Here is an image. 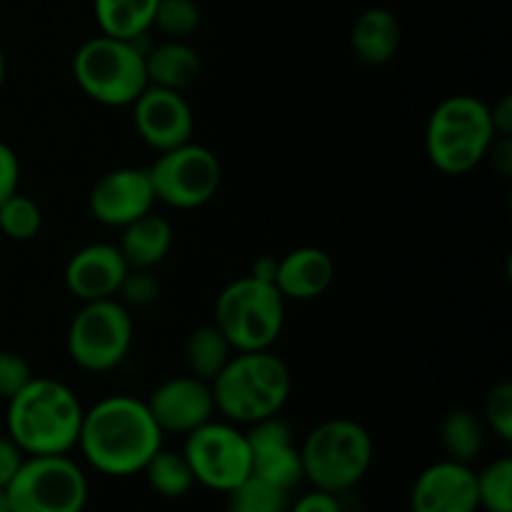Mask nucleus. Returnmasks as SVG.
Wrapping results in <instances>:
<instances>
[{
    "mask_svg": "<svg viewBox=\"0 0 512 512\" xmlns=\"http://www.w3.org/2000/svg\"><path fill=\"white\" fill-rule=\"evenodd\" d=\"M163 438L145 400L110 395L83 413L78 448L93 470L128 478L143 473L148 460L163 448Z\"/></svg>",
    "mask_w": 512,
    "mask_h": 512,
    "instance_id": "f257e3e1",
    "label": "nucleus"
},
{
    "mask_svg": "<svg viewBox=\"0 0 512 512\" xmlns=\"http://www.w3.org/2000/svg\"><path fill=\"white\" fill-rule=\"evenodd\" d=\"M83 413L73 388L35 375L8 400L5 433L25 455H68L78 448Z\"/></svg>",
    "mask_w": 512,
    "mask_h": 512,
    "instance_id": "f03ea898",
    "label": "nucleus"
},
{
    "mask_svg": "<svg viewBox=\"0 0 512 512\" xmlns=\"http://www.w3.org/2000/svg\"><path fill=\"white\" fill-rule=\"evenodd\" d=\"M215 413L235 425H253L280 415L293 393L288 363L270 350L235 353L210 383Z\"/></svg>",
    "mask_w": 512,
    "mask_h": 512,
    "instance_id": "7ed1b4c3",
    "label": "nucleus"
},
{
    "mask_svg": "<svg viewBox=\"0 0 512 512\" xmlns=\"http://www.w3.org/2000/svg\"><path fill=\"white\" fill-rule=\"evenodd\" d=\"M490 105L475 95H448L435 105L425 128V153L445 175H468L495 143Z\"/></svg>",
    "mask_w": 512,
    "mask_h": 512,
    "instance_id": "20e7f679",
    "label": "nucleus"
},
{
    "mask_svg": "<svg viewBox=\"0 0 512 512\" xmlns=\"http://www.w3.org/2000/svg\"><path fill=\"white\" fill-rule=\"evenodd\" d=\"M375 445L368 430L350 418L320 423L300 445L303 475L313 488L343 495L368 475Z\"/></svg>",
    "mask_w": 512,
    "mask_h": 512,
    "instance_id": "39448f33",
    "label": "nucleus"
},
{
    "mask_svg": "<svg viewBox=\"0 0 512 512\" xmlns=\"http://www.w3.org/2000/svg\"><path fill=\"white\" fill-rule=\"evenodd\" d=\"M73 78L93 103L130 108L148 88L145 53L133 40L95 35L73 55Z\"/></svg>",
    "mask_w": 512,
    "mask_h": 512,
    "instance_id": "423d86ee",
    "label": "nucleus"
},
{
    "mask_svg": "<svg viewBox=\"0 0 512 512\" xmlns=\"http://www.w3.org/2000/svg\"><path fill=\"white\" fill-rule=\"evenodd\" d=\"M285 303L288 300L273 283L243 275L220 290L213 323L235 353L270 350L285 328Z\"/></svg>",
    "mask_w": 512,
    "mask_h": 512,
    "instance_id": "0eeeda50",
    "label": "nucleus"
},
{
    "mask_svg": "<svg viewBox=\"0 0 512 512\" xmlns=\"http://www.w3.org/2000/svg\"><path fill=\"white\" fill-rule=\"evenodd\" d=\"M133 333V315L118 298L90 300L70 320L65 345L80 370L110 373L128 358Z\"/></svg>",
    "mask_w": 512,
    "mask_h": 512,
    "instance_id": "6e6552de",
    "label": "nucleus"
},
{
    "mask_svg": "<svg viewBox=\"0 0 512 512\" xmlns=\"http://www.w3.org/2000/svg\"><path fill=\"white\" fill-rule=\"evenodd\" d=\"M10 512H83L88 475L68 455H28L8 483Z\"/></svg>",
    "mask_w": 512,
    "mask_h": 512,
    "instance_id": "1a4fd4ad",
    "label": "nucleus"
},
{
    "mask_svg": "<svg viewBox=\"0 0 512 512\" xmlns=\"http://www.w3.org/2000/svg\"><path fill=\"white\" fill-rule=\"evenodd\" d=\"M148 175L158 203L175 210H195L218 195L223 168L213 150L188 140L158 153Z\"/></svg>",
    "mask_w": 512,
    "mask_h": 512,
    "instance_id": "9d476101",
    "label": "nucleus"
},
{
    "mask_svg": "<svg viewBox=\"0 0 512 512\" xmlns=\"http://www.w3.org/2000/svg\"><path fill=\"white\" fill-rule=\"evenodd\" d=\"M183 455L195 483L215 493H233L250 475L248 438L230 420L213 418L185 435Z\"/></svg>",
    "mask_w": 512,
    "mask_h": 512,
    "instance_id": "9b49d317",
    "label": "nucleus"
},
{
    "mask_svg": "<svg viewBox=\"0 0 512 512\" xmlns=\"http://www.w3.org/2000/svg\"><path fill=\"white\" fill-rule=\"evenodd\" d=\"M130 108H133V125L140 140L155 153L178 148L193 138V108L178 90L148 85Z\"/></svg>",
    "mask_w": 512,
    "mask_h": 512,
    "instance_id": "f8f14e48",
    "label": "nucleus"
},
{
    "mask_svg": "<svg viewBox=\"0 0 512 512\" xmlns=\"http://www.w3.org/2000/svg\"><path fill=\"white\" fill-rule=\"evenodd\" d=\"M245 438L250 445V473L290 493L303 483L300 445L295 443L293 428L280 415L248 425Z\"/></svg>",
    "mask_w": 512,
    "mask_h": 512,
    "instance_id": "ddd939ff",
    "label": "nucleus"
},
{
    "mask_svg": "<svg viewBox=\"0 0 512 512\" xmlns=\"http://www.w3.org/2000/svg\"><path fill=\"white\" fill-rule=\"evenodd\" d=\"M150 415L165 433L188 435L195 428L213 420L215 400L213 388L195 375H175L155 385L153 393L145 398Z\"/></svg>",
    "mask_w": 512,
    "mask_h": 512,
    "instance_id": "4468645a",
    "label": "nucleus"
},
{
    "mask_svg": "<svg viewBox=\"0 0 512 512\" xmlns=\"http://www.w3.org/2000/svg\"><path fill=\"white\" fill-rule=\"evenodd\" d=\"M158 203L150 185L148 168H115L100 175L98 183L90 188L88 208L98 223L108 228H125L150 213Z\"/></svg>",
    "mask_w": 512,
    "mask_h": 512,
    "instance_id": "2eb2a0df",
    "label": "nucleus"
},
{
    "mask_svg": "<svg viewBox=\"0 0 512 512\" xmlns=\"http://www.w3.org/2000/svg\"><path fill=\"white\" fill-rule=\"evenodd\" d=\"M413 512H478L475 470L455 460L428 465L410 490Z\"/></svg>",
    "mask_w": 512,
    "mask_h": 512,
    "instance_id": "dca6fc26",
    "label": "nucleus"
},
{
    "mask_svg": "<svg viewBox=\"0 0 512 512\" xmlns=\"http://www.w3.org/2000/svg\"><path fill=\"white\" fill-rule=\"evenodd\" d=\"M125 273H128V263L120 255L118 245L93 243L70 255L63 270V280L65 288L80 303H90V300L115 298Z\"/></svg>",
    "mask_w": 512,
    "mask_h": 512,
    "instance_id": "f3484780",
    "label": "nucleus"
},
{
    "mask_svg": "<svg viewBox=\"0 0 512 512\" xmlns=\"http://www.w3.org/2000/svg\"><path fill=\"white\" fill-rule=\"evenodd\" d=\"M335 280L333 255L315 245H303L278 258L275 288L285 300H315L330 290Z\"/></svg>",
    "mask_w": 512,
    "mask_h": 512,
    "instance_id": "a211bd4d",
    "label": "nucleus"
},
{
    "mask_svg": "<svg viewBox=\"0 0 512 512\" xmlns=\"http://www.w3.org/2000/svg\"><path fill=\"white\" fill-rule=\"evenodd\" d=\"M173 235L170 220L150 210V213L140 215L138 220L125 225V228H120L118 250L125 263H128V268L153 270L170 255Z\"/></svg>",
    "mask_w": 512,
    "mask_h": 512,
    "instance_id": "6ab92c4d",
    "label": "nucleus"
},
{
    "mask_svg": "<svg viewBox=\"0 0 512 512\" xmlns=\"http://www.w3.org/2000/svg\"><path fill=\"white\" fill-rule=\"evenodd\" d=\"M400 40H403L400 23L388 8L363 10L350 30V48L355 58L370 68L388 65L398 55Z\"/></svg>",
    "mask_w": 512,
    "mask_h": 512,
    "instance_id": "aec40b11",
    "label": "nucleus"
},
{
    "mask_svg": "<svg viewBox=\"0 0 512 512\" xmlns=\"http://www.w3.org/2000/svg\"><path fill=\"white\" fill-rule=\"evenodd\" d=\"M145 73H148V85L183 93L200 78L203 60L198 50L185 40H165L145 53Z\"/></svg>",
    "mask_w": 512,
    "mask_h": 512,
    "instance_id": "412c9836",
    "label": "nucleus"
},
{
    "mask_svg": "<svg viewBox=\"0 0 512 512\" xmlns=\"http://www.w3.org/2000/svg\"><path fill=\"white\" fill-rule=\"evenodd\" d=\"M158 0H93V13L103 35L120 40L143 38L153 30Z\"/></svg>",
    "mask_w": 512,
    "mask_h": 512,
    "instance_id": "4be33fe9",
    "label": "nucleus"
},
{
    "mask_svg": "<svg viewBox=\"0 0 512 512\" xmlns=\"http://www.w3.org/2000/svg\"><path fill=\"white\" fill-rule=\"evenodd\" d=\"M485 423L468 408H455L440 423V445L445 458L455 463L473 465L485 448Z\"/></svg>",
    "mask_w": 512,
    "mask_h": 512,
    "instance_id": "5701e85b",
    "label": "nucleus"
},
{
    "mask_svg": "<svg viewBox=\"0 0 512 512\" xmlns=\"http://www.w3.org/2000/svg\"><path fill=\"white\" fill-rule=\"evenodd\" d=\"M185 365H188L190 375L205 380V383H213L220 375V370L228 365V360L233 358L235 350L228 343L223 333L218 330V325H200L185 340Z\"/></svg>",
    "mask_w": 512,
    "mask_h": 512,
    "instance_id": "b1692460",
    "label": "nucleus"
},
{
    "mask_svg": "<svg viewBox=\"0 0 512 512\" xmlns=\"http://www.w3.org/2000/svg\"><path fill=\"white\" fill-rule=\"evenodd\" d=\"M145 480H148L150 488L160 495V498L178 500L183 495L190 493V488L195 485L193 470H190L188 460H185L183 450H165L160 448L153 458L148 460V465L143 468Z\"/></svg>",
    "mask_w": 512,
    "mask_h": 512,
    "instance_id": "393cba45",
    "label": "nucleus"
},
{
    "mask_svg": "<svg viewBox=\"0 0 512 512\" xmlns=\"http://www.w3.org/2000/svg\"><path fill=\"white\" fill-rule=\"evenodd\" d=\"M478 505L485 512H512V458L493 460L475 473Z\"/></svg>",
    "mask_w": 512,
    "mask_h": 512,
    "instance_id": "a878e982",
    "label": "nucleus"
},
{
    "mask_svg": "<svg viewBox=\"0 0 512 512\" xmlns=\"http://www.w3.org/2000/svg\"><path fill=\"white\" fill-rule=\"evenodd\" d=\"M43 228V213L33 198L13 193L0 203V233L15 243H28Z\"/></svg>",
    "mask_w": 512,
    "mask_h": 512,
    "instance_id": "bb28decb",
    "label": "nucleus"
},
{
    "mask_svg": "<svg viewBox=\"0 0 512 512\" xmlns=\"http://www.w3.org/2000/svg\"><path fill=\"white\" fill-rule=\"evenodd\" d=\"M230 495V508L238 512H288L290 490L278 488L250 473Z\"/></svg>",
    "mask_w": 512,
    "mask_h": 512,
    "instance_id": "cd10ccee",
    "label": "nucleus"
},
{
    "mask_svg": "<svg viewBox=\"0 0 512 512\" xmlns=\"http://www.w3.org/2000/svg\"><path fill=\"white\" fill-rule=\"evenodd\" d=\"M200 25V8L195 0H158L153 28L168 40H185Z\"/></svg>",
    "mask_w": 512,
    "mask_h": 512,
    "instance_id": "c85d7f7f",
    "label": "nucleus"
},
{
    "mask_svg": "<svg viewBox=\"0 0 512 512\" xmlns=\"http://www.w3.org/2000/svg\"><path fill=\"white\" fill-rule=\"evenodd\" d=\"M483 423L485 428L493 430L503 443L512 440V383L500 380L488 390L483 400Z\"/></svg>",
    "mask_w": 512,
    "mask_h": 512,
    "instance_id": "c756f323",
    "label": "nucleus"
},
{
    "mask_svg": "<svg viewBox=\"0 0 512 512\" xmlns=\"http://www.w3.org/2000/svg\"><path fill=\"white\" fill-rule=\"evenodd\" d=\"M120 303L125 308H148L155 300L160 298V283L153 275V270H140V268H128L123 283L118 288Z\"/></svg>",
    "mask_w": 512,
    "mask_h": 512,
    "instance_id": "7c9ffc66",
    "label": "nucleus"
},
{
    "mask_svg": "<svg viewBox=\"0 0 512 512\" xmlns=\"http://www.w3.org/2000/svg\"><path fill=\"white\" fill-rule=\"evenodd\" d=\"M35 378L28 360L15 350H0V398L8 403Z\"/></svg>",
    "mask_w": 512,
    "mask_h": 512,
    "instance_id": "2f4dec72",
    "label": "nucleus"
},
{
    "mask_svg": "<svg viewBox=\"0 0 512 512\" xmlns=\"http://www.w3.org/2000/svg\"><path fill=\"white\" fill-rule=\"evenodd\" d=\"M20 185V160L18 153L5 140H0V203L18 193Z\"/></svg>",
    "mask_w": 512,
    "mask_h": 512,
    "instance_id": "473e14b6",
    "label": "nucleus"
},
{
    "mask_svg": "<svg viewBox=\"0 0 512 512\" xmlns=\"http://www.w3.org/2000/svg\"><path fill=\"white\" fill-rule=\"evenodd\" d=\"M288 512H343V505H340V495L313 488L303 498L290 503Z\"/></svg>",
    "mask_w": 512,
    "mask_h": 512,
    "instance_id": "72a5a7b5",
    "label": "nucleus"
},
{
    "mask_svg": "<svg viewBox=\"0 0 512 512\" xmlns=\"http://www.w3.org/2000/svg\"><path fill=\"white\" fill-rule=\"evenodd\" d=\"M25 458L28 455L13 443V438L8 433L0 435V488H8V483L15 478V473H18Z\"/></svg>",
    "mask_w": 512,
    "mask_h": 512,
    "instance_id": "f704fd0d",
    "label": "nucleus"
},
{
    "mask_svg": "<svg viewBox=\"0 0 512 512\" xmlns=\"http://www.w3.org/2000/svg\"><path fill=\"white\" fill-rule=\"evenodd\" d=\"M490 120H493V130L498 138H510L512 135V98L503 95L498 103L490 105Z\"/></svg>",
    "mask_w": 512,
    "mask_h": 512,
    "instance_id": "c9c22d12",
    "label": "nucleus"
},
{
    "mask_svg": "<svg viewBox=\"0 0 512 512\" xmlns=\"http://www.w3.org/2000/svg\"><path fill=\"white\" fill-rule=\"evenodd\" d=\"M488 158H493V168L498 170L500 175H510L512 173V140L510 138H495Z\"/></svg>",
    "mask_w": 512,
    "mask_h": 512,
    "instance_id": "e433bc0d",
    "label": "nucleus"
},
{
    "mask_svg": "<svg viewBox=\"0 0 512 512\" xmlns=\"http://www.w3.org/2000/svg\"><path fill=\"white\" fill-rule=\"evenodd\" d=\"M275 273H278V258H273V255H263V258L255 260L248 275L263 280V283H273L275 285Z\"/></svg>",
    "mask_w": 512,
    "mask_h": 512,
    "instance_id": "4c0bfd02",
    "label": "nucleus"
},
{
    "mask_svg": "<svg viewBox=\"0 0 512 512\" xmlns=\"http://www.w3.org/2000/svg\"><path fill=\"white\" fill-rule=\"evenodd\" d=\"M0 512H10V498L5 488H0Z\"/></svg>",
    "mask_w": 512,
    "mask_h": 512,
    "instance_id": "58836bf2",
    "label": "nucleus"
},
{
    "mask_svg": "<svg viewBox=\"0 0 512 512\" xmlns=\"http://www.w3.org/2000/svg\"><path fill=\"white\" fill-rule=\"evenodd\" d=\"M5 70H8V65H5V53H3V45H0V90H3V83H5Z\"/></svg>",
    "mask_w": 512,
    "mask_h": 512,
    "instance_id": "ea45409f",
    "label": "nucleus"
},
{
    "mask_svg": "<svg viewBox=\"0 0 512 512\" xmlns=\"http://www.w3.org/2000/svg\"><path fill=\"white\" fill-rule=\"evenodd\" d=\"M225 512H238V510H235V508H230V505H228V510H225Z\"/></svg>",
    "mask_w": 512,
    "mask_h": 512,
    "instance_id": "a19ab883",
    "label": "nucleus"
}]
</instances>
